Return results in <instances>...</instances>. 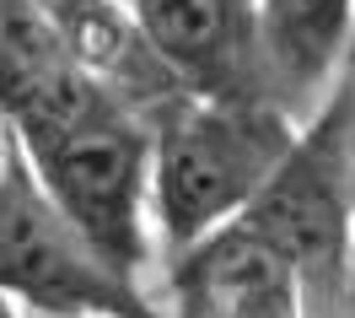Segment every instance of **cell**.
Here are the masks:
<instances>
[{
    "instance_id": "8992f818",
    "label": "cell",
    "mask_w": 355,
    "mask_h": 318,
    "mask_svg": "<svg viewBox=\"0 0 355 318\" xmlns=\"http://www.w3.org/2000/svg\"><path fill=\"white\" fill-rule=\"evenodd\" d=\"M243 221L286 253L296 275L334 270L345 249V167L334 135L296 146Z\"/></svg>"
},
{
    "instance_id": "3957f363",
    "label": "cell",
    "mask_w": 355,
    "mask_h": 318,
    "mask_svg": "<svg viewBox=\"0 0 355 318\" xmlns=\"http://www.w3.org/2000/svg\"><path fill=\"white\" fill-rule=\"evenodd\" d=\"M0 292L33 302L44 318H151L135 281L70 227L22 157L0 173Z\"/></svg>"
},
{
    "instance_id": "52a82bcc",
    "label": "cell",
    "mask_w": 355,
    "mask_h": 318,
    "mask_svg": "<svg viewBox=\"0 0 355 318\" xmlns=\"http://www.w3.org/2000/svg\"><path fill=\"white\" fill-rule=\"evenodd\" d=\"M355 0H259V70L286 103H307L350 38Z\"/></svg>"
},
{
    "instance_id": "5b68a950",
    "label": "cell",
    "mask_w": 355,
    "mask_h": 318,
    "mask_svg": "<svg viewBox=\"0 0 355 318\" xmlns=\"http://www.w3.org/2000/svg\"><path fill=\"white\" fill-rule=\"evenodd\" d=\"M183 318H302V275L269 237L232 221L178 253Z\"/></svg>"
},
{
    "instance_id": "ba28073f",
    "label": "cell",
    "mask_w": 355,
    "mask_h": 318,
    "mask_svg": "<svg viewBox=\"0 0 355 318\" xmlns=\"http://www.w3.org/2000/svg\"><path fill=\"white\" fill-rule=\"evenodd\" d=\"M350 194H355V119H350Z\"/></svg>"
},
{
    "instance_id": "6da1fadb",
    "label": "cell",
    "mask_w": 355,
    "mask_h": 318,
    "mask_svg": "<svg viewBox=\"0 0 355 318\" xmlns=\"http://www.w3.org/2000/svg\"><path fill=\"white\" fill-rule=\"evenodd\" d=\"M22 151L70 227L135 281L146 253L140 210L156 183V140H146V130L119 103L92 87L81 103L22 124Z\"/></svg>"
},
{
    "instance_id": "277c9868",
    "label": "cell",
    "mask_w": 355,
    "mask_h": 318,
    "mask_svg": "<svg viewBox=\"0 0 355 318\" xmlns=\"http://www.w3.org/2000/svg\"><path fill=\"white\" fill-rule=\"evenodd\" d=\"M151 54L216 103H253L259 6L253 0H130Z\"/></svg>"
},
{
    "instance_id": "7a4b0ae2",
    "label": "cell",
    "mask_w": 355,
    "mask_h": 318,
    "mask_svg": "<svg viewBox=\"0 0 355 318\" xmlns=\"http://www.w3.org/2000/svg\"><path fill=\"white\" fill-rule=\"evenodd\" d=\"M296 151L275 103H189L156 135V216L178 253L243 221Z\"/></svg>"
}]
</instances>
